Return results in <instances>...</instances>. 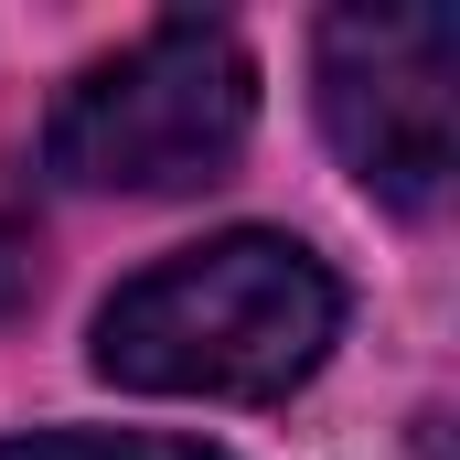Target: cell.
Returning a JSON list of instances; mask_svg holds the SVG:
<instances>
[{
    "label": "cell",
    "instance_id": "4",
    "mask_svg": "<svg viewBox=\"0 0 460 460\" xmlns=\"http://www.w3.org/2000/svg\"><path fill=\"white\" fill-rule=\"evenodd\" d=\"M0 460H215L204 439H139V429H32L0 439Z\"/></svg>",
    "mask_w": 460,
    "mask_h": 460
},
{
    "label": "cell",
    "instance_id": "1",
    "mask_svg": "<svg viewBox=\"0 0 460 460\" xmlns=\"http://www.w3.org/2000/svg\"><path fill=\"white\" fill-rule=\"evenodd\" d=\"M343 332V279L300 235H215L97 311V375L150 396H289Z\"/></svg>",
    "mask_w": 460,
    "mask_h": 460
},
{
    "label": "cell",
    "instance_id": "2",
    "mask_svg": "<svg viewBox=\"0 0 460 460\" xmlns=\"http://www.w3.org/2000/svg\"><path fill=\"white\" fill-rule=\"evenodd\" d=\"M257 118V65L226 22H150L128 54L86 65L54 118H43V161L86 193H193L226 182Z\"/></svg>",
    "mask_w": 460,
    "mask_h": 460
},
{
    "label": "cell",
    "instance_id": "3",
    "mask_svg": "<svg viewBox=\"0 0 460 460\" xmlns=\"http://www.w3.org/2000/svg\"><path fill=\"white\" fill-rule=\"evenodd\" d=\"M450 75H460L450 11H332L322 22V118L396 215H429L450 193V150H460Z\"/></svg>",
    "mask_w": 460,
    "mask_h": 460
}]
</instances>
